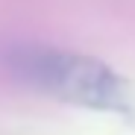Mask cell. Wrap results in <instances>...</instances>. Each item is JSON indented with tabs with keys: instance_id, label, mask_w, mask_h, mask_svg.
<instances>
[{
	"instance_id": "cell-1",
	"label": "cell",
	"mask_w": 135,
	"mask_h": 135,
	"mask_svg": "<svg viewBox=\"0 0 135 135\" xmlns=\"http://www.w3.org/2000/svg\"><path fill=\"white\" fill-rule=\"evenodd\" d=\"M3 71L30 88L59 100L129 118L135 112L132 88L109 65L47 44H9L0 53Z\"/></svg>"
}]
</instances>
